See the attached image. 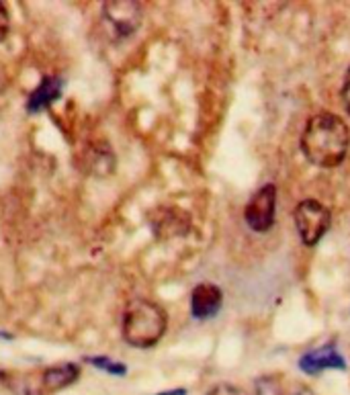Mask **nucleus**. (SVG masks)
Segmentation results:
<instances>
[{"instance_id": "f257e3e1", "label": "nucleus", "mask_w": 350, "mask_h": 395, "mask_svg": "<svg viewBox=\"0 0 350 395\" xmlns=\"http://www.w3.org/2000/svg\"><path fill=\"white\" fill-rule=\"evenodd\" d=\"M299 146L303 156L316 168H336L349 154V125L334 113H316L314 117H309L301 134Z\"/></svg>"}, {"instance_id": "f03ea898", "label": "nucleus", "mask_w": 350, "mask_h": 395, "mask_svg": "<svg viewBox=\"0 0 350 395\" xmlns=\"http://www.w3.org/2000/svg\"><path fill=\"white\" fill-rule=\"evenodd\" d=\"M166 312L152 299H133L123 312L121 334L123 340L133 348L156 346L166 334Z\"/></svg>"}, {"instance_id": "7ed1b4c3", "label": "nucleus", "mask_w": 350, "mask_h": 395, "mask_svg": "<svg viewBox=\"0 0 350 395\" xmlns=\"http://www.w3.org/2000/svg\"><path fill=\"white\" fill-rule=\"evenodd\" d=\"M293 220H295V228L299 239L305 246H316L322 237L328 234L330 226H332V213L330 209L316 201V199H303L295 211H293Z\"/></svg>"}, {"instance_id": "20e7f679", "label": "nucleus", "mask_w": 350, "mask_h": 395, "mask_svg": "<svg viewBox=\"0 0 350 395\" xmlns=\"http://www.w3.org/2000/svg\"><path fill=\"white\" fill-rule=\"evenodd\" d=\"M102 19L111 27V33L119 39H129L142 25L144 8L138 0H107L102 2Z\"/></svg>"}, {"instance_id": "39448f33", "label": "nucleus", "mask_w": 350, "mask_h": 395, "mask_svg": "<svg viewBox=\"0 0 350 395\" xmlns=\"http://www.w3.org/2000/svg\"><path fill=\"white\" fill-rule=\"evenodd\" d=\"M274 213H276V186L272 182H266L250 197L244 209V220L252 232L266 234L274 226Z\"/></svg>"}, {"instance_id": "423d86ee", "label": "nucleus", "mask_w": 350, "mask_h": 395, "mask_svg": "<svg viewBox=\"0 0 350 395\" xmlns=\"http://www.w3.org/2000/svg\"><path fill=\"white\" fill-rule=\"evenodd\" d=\"M299 369L305 375H320L328 369H338V371H347V359L340 354L338 344L334 340L307 350L305 354L299 356Z\"/></svg>"}, {"instance_id": "0eeeda50", "label": "nucleus", "mask_w": 350, "mask_h": 395, "mask_svg": "<svg viewBox=\"0 0 350 395\" xmlns=\"http://www.w3.org/2000/svg\"><path fill=\"white\" fill-rule=\"evenodd\" d=\"M223 306V293L215 283H199L190 293V314L195 319H211Z\"/></svg>"}, {"instance_id": "6e6552de", "label": "nucleus", "mask_w": 350, "mask_h": 395, "mask_svg": "<svg viewBox=\"0 0 350 395\" xmlns=\"http://www.w3.org/2000/svg\"><path fill=\"white\" fill-rule=\"evenodd\" d=\"M66 80L62 76H45L27 98V113H41L52 107L64 92Z\"/></svg>"}, {"instance_id": "1a4fd4ad", "label": "nucleus", "mask_w": 350, "mask_h": 395, "mask_svg": "<svg viewBox=\"0 0 350 395\" xmlns=\"http://www.w3.org/2000/svg\"><path fill=\"white\" fill-rule=\"evenodd\" d=\"M78 377H80L78 365H74V363H62V365H56V367L45 369L43 375H41V383H43V389H45V392L54 394V392H62V389L70 387Z\"/></svg>"}, {"instance_id": "9d476101", "label": "nucleus", "mask_w": 350, "mask_h": 395, "mask_svg": "<svg viewBox=\"0 0 350 395\" xmlns=\"http://www.w3.org/2000/svg\"><path fill=\"white\" fill-rule=\"evenodd\" d=\"M85 361L88 365H92V367H96V369H100V371H105L109 375H115V377H123L127 373V367L123 363L113 361L109 356H87Z\"/></svg>"}, {"instance_id": "9b49d317", "label": "nucleus", "mask_w": 350, "mask_h": 395, "mask_svg": "<svg viewBox=\"0 0 350 395\" xmlns=\"http://www.w3.org/2000/svg\"><path fill=\"white\" fill-rule=\"evenodd\" d=\"M254 389H256V395H285L287 394V389H285L283 381H278V377H274V375H266V377L256 379Z\"/></svg>"}, {"instance_id": "f8f14e48", "label": "nucleus", "mask_w": 350, "mask_h": 395, "mask_svg": "<svg viewBox=\"0 0 350 395\" xmlns=\"http://www.w3.org/2000/svg\"><path fill=\"white\" fill-rule=\"evenodd\" d=\"M10 31V14H8V8L0 2V41L6 39Z\"/></svg>"}, {"instance_id": "ddd939ff", "label": "nucleus", "mask_w": 350, "mask_h": 395, "mask_svg": "<svg viewBox=\"0 0 350 395\" xmlns=\"http://www.w3.org/2000/svg\"><path fill=\"white\" fill-rule=\"evenodd\" d=\"M209 395H248L246 392H242L240 387H234V385H228V383H221L217 387H213Z\"/></svg>"}, {"instance_id": "4468645a", "label": "nucleus", "mask_w": 350, "mask_h": 395, "mask_svg": "<svg viewBox=\"0 0 350 395\" xmlns=\"http://www.w3.org/2000/svg\"><path fill=\"white\" fill-rule=\"evenodd\" d=\"M342 103H344V109L350 115V68L344 76V84H342Z\"/></svg>"}, {"instance_id": "2eb2a0df", "label": "nucleus", "mask_w": 350, "mask_h": 395, "mask_svg": "<svg viewBox=\"0 0 350 395\" xmlns=\"http://www.w3.org/2000/svg\"><path fill=\"white\" fill-rule=\"evenodd\" d=\"M285 395H314V394H311V389L305 387V385H293L291 389H287V394Z\"/></svg>"}, {"instance_id": "dca6fc26", "label": "nucleus", "mask_w": 350, "mask_h": 395, "mask_svg": "<svg viewBox=\"0 0 350 395\" xmlns=\"http://www.w3.org/2000/svg\"><path fill=\"white\" fill-rule=\"evenodd\" d=\"M156 395H186V389H171V392H162V394H156Z\"/></svg>"}, {"instance_id": "f3484780", "label": "nucleus", "mask_w": 350, "mask_h": 395, "mask_svg": "<svg viewBox=\"0 0 350 395\" xmlns=\"http://www.w3.org/2000/svg\"><path fill=\"white\" fill-rule=\"evenodd\" d=\"M4 377H6V375H4V373H2V371H0V381H2V379H4Z\"/></svg>"}]
</instances>
